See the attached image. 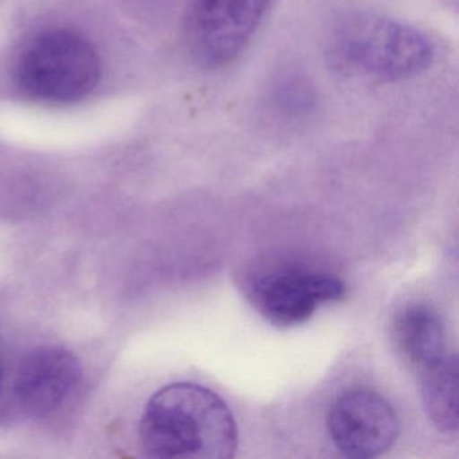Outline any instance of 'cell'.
<instances>
[{
	"mask_svg": "<svg viewBox=\"0 0 459 459\" xmlns=\"http://www.w3.org/2000/svg\"><path fill=\"white\" fill-rule=\"evenodd\" d=\"M139 446L150 458L230 459L238 450V424L216 392L195 383H173L147 403Z\"/></svg>",
	"mask_w": 459,
	"mask_h": 459,
	"instance_id": "cell-1",
	"label": "cell"
},
{
	"mask_svg": "<svg viewBox=\"0 0 459 459\" xmlns=\"http://www.w3.org/2000/svg\"><path fill=\"white\" fill-rule=\"evenodd\" d=\"M330 49L343 71L377 82L410 79L426 71L434 57L423 33L375 14L354 15L341 23Z\"/></svg>",
	"mask_w": 459,
	"mask_h": 459,
	"instance_id": "cell-2",
	"label": "cell"
},
{
	"mask_svg": "<svg viewBox=\"0 0 459 459\" xmlns=\"http://www.w3.org/2000/svg\"><path fill=\"white\" fill-rule=\"evenodd\" d=\"M100 57L80 34L53 29L31 39L18 58L17 80L31 98L68 104L90 95L100 80Z\"/></svg>",
	"mask_w": 459,
	"mask_h": 459,
	"instance_id": "cell-3",
	"label": "cell"
},
{
	"mask_svg": "<svg viewBox=\"0 0 459 459\" xmlns=\"http://www.w3.org/2000/svg\"><path fill=\"white\" fill-rule=\"evenodd\" d=\"M246 294L270 324L292 327L310 319L322 305L342 299L345 284L326 271L281 264L252 273Z\"/></svg>",
	"mask_w": 459,
	"mask_h": 459,
	"instance_id": "cell-4",
	"label": "cell"
},
{
	"mask_svg": "<svg viewBox=\"0 0 459 459\" xmlns=\"http://www.w3.org/2000/svg\"><path fill=\"white\" fill-rule=\"evenodd\" d=\"M271 0H192L185 21L190 55L206 69L238 57L262 22Z\"/></svg>",
	"mask_w": 459,
	"mask_h": 459,
	"instance_id": "cell-5",
	"label": "cell"
},
{
	"mask_svg": "<svg viewBox=\"0 0 459 459\" xmlns=\"http://www.w3.org/2000/svg\"><path fill=\"white\" fill-rule=\"evenodd\" d=\"M327 431L343 455L375 458L396 442L400 423L385 397L372 389L357 388L335 400L327 415Z\"/></svg>",
	"mask_w": 459,
	"mask_h": 459,
	"instance_id": "cell-6",
	"label": "cell"
},
{
	"mask_svg": "<svg viewBox=\"0 0 459 459\" xmlns=\"http://www.w3.org/2000/svg\"><path fill=\"white\" fill-rule=\"evenodd\" d=\"M82 380V364L72 351L39 346L21 361L13 394L25 415L47 418L65 404Z\"/></svg>",
	"mask_w": 459,
	"mask_h": 459,
	"instance_id": "cell-7",
	"label": "cell"
},
{
	"mask_svg": "<svg viewBox=\"0 0 459 459\" xmlns=\"http://www.w3.org/2000/svg\"><path fill=\"white\" fill-rule=\"evenodd\" d=\"M394 340L404 359L420 372L447 356L445 324L426 305L410 306L400 314L394 324Z\"/></svg>",
	"mask_w": 459,
	"mask_h": 459,
	"instance_id": "cell-8",
	"label": "cell"
},
{
	"mask_svg": "<svg viewBox=\"0 0 459 459\" xmlns=\"http://www.w3.org/2000/svg\"><path fill=\"white\" fill-rule=\"evenodd\" d=\"M421 397L432 423L446 434L458 429V361L447 354L421 370Z\"/></svg>",
	"mask_w": 459,
	"mask_h": 459,
	"instance_id": "cell-9",
	"label": "cell"
},
{
	"mask_svg": "<svg viewBox=\"0 0 459 459\" xmlns=\"http://www.w3.org/2000/svg\"><path fill=\"white\" fill-rule=\"evenodd\" d=\"M2 383H4V365H2V359H0V391H2Z\"/></svg>",
	"mask_w": 459,
	"mask_h": 459,
	"instance_id": "cell-10",
	"label": "cell"
}]
</instances>
